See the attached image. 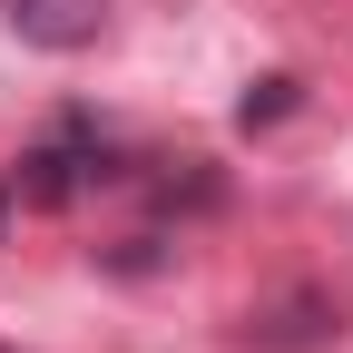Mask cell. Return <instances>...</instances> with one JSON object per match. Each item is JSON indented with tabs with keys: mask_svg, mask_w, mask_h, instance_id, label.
Wrapping results in <instances>:
<instances>
[{
	"mask_svg": "<svg viewBox=\"0 0 353 353\" xmlns=\"http://www.w3.org/2000/svg\"><path fill=\"white\" fill-rule=\"evenodd\" d=\"M88 176H118V167H108V148H99V138H88V118H69L50 148H30V157L10 167V196H20V206H39V216H59V206L88 187Z\"/></svg>",
	"mask_w": 353,
	"mask_h": 353,
	"instance_id": "1",
	"label": "cell"
},
{
	"mask_svg": "<svg viewBox=\"0 0 353 353\" xmlns=\"http://www.w3.org/2000/svg\"><path fill=\"white\" fill-rule=\"evenodd\" d=\"M0 20H10L30 50H99L108 39V0H0Z\"/></svg>",
	"mask_w": 353,
	"mask_h": 353,
	"instance_id": "2",
	"label": "cell"
},
{
	"mask_svg": "<svg viewBox=\"0 0 353 353\" xmlns=\"http://www.w3.org/2000/svg\"><path fill=\"white\" fill-rule=\"evenodd\" d=\"M294 108H304V79H285V69H265L245 99H236V118H245V128H275V118H294Z\"/></svg>",
	"mask_w": 353,
	"mask_h": 353,
	"instance_id": "3",
	"label": "cell"
},
{
	"mask_svg": "<svg viewBox=\"0 0 353 353\" xmlns=\"http://www.w3.org/2000/svg\"><path fill=\"white\" fill-rule=\"evenodd\" d=\"M0 353H10V343H0Z\"/></svg>",
	"mask_w": 353,
	"mask_h": 353,
	"instance_id": "4",
	"label": "cell"
}]
</instances>
